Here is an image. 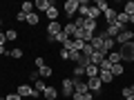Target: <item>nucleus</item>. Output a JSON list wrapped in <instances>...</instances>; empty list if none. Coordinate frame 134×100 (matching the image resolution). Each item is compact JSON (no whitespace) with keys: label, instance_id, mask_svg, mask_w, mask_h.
<instances>
[{"label":"nucleus","instance_id":"obj_19","mask_svg":"<svg viewBox=\"0 0 134 100\" xmlns=\"http://www.w3.org/2000/svg\"><path fill=\"white\" fill-rule=\"evenodd\" d=\"M98 78H100V82H112L114 80L112 71H100V69H98Z\"/></svg>","mask_w":134,"mask_h":100},{"label":"nucleus","instance_id":"obj_13","mask_svg":"<svg viewBox=\"0 0 134 100\" xmlns=\"http://www.w3.org/2000/svg\"><path fill=\"white\" fill-rule=\"evenodd\" d=\"M43 98H47V100H56V98H58V91L54 89V87H47V89L43 91Z\"/></svg>","mask_w":134,"mask_h":100},{"label":"nucleus","instance_id":"obj_37","mask_svg":"<svg viewBox=\"0 0 134 100\" xmlns=\"http://www.w3.org/2000/svg\"><path fill=\"white\" fill-rule=\"evenodd\" d=\"M121 96H123V98H127V96H132V91H130V87H123V89H121Z\"/></svg>","mask_w":134,"mask_h":100},{"label":"nucleus","instance_id":"obj_41","mask_svg":"<svg viewBox=\"0 0 134 100\" xmlns=\"http://www.w3.org/2000/svg\"><path fill=\"white\" fill-rule=\"evenodd\" d=\"M130 91H132V96H134V85H130Z\"/></svg>","mask_w":134,"mask_h":100},{"label":"nucleus","instance_id":"obj_34","mask_svg":"<svg viewBox=\"0 0 134 100\" xmlns=\"http://www.w3.org/2000/svg\"><path fill=\"white\" fill-rule=\"evenodd\" d=\"M16 20H18V22H25V20H27V14H23V11H18V14H16Z\"/></svg>","mask_w":134,"mask_h":100},{"label":"nucleus","instance_id":"obj_17","mask_svg":"<svg viewBox=\"0 0 134 100\" xmlns=\"http://www.w3.org/2000/svg\"><path fill=\"white\" fill-rule=\"evenodd\" d=\"M58 14H60V11H58L56 7H49V9H47V18H49V22H56V20H58Z\"/></svg>","mask_w":134,"mask_h":100},{"label":"nucleus","instance_id":"obj_44","mask_svg":"<svg viewBox=\"0 0 134 100\" xmlns=\"http://www.w3.org/2000/svg\"><path fill=\"white\" fill-rule=\"evenodd\" d=\"M0 27H2V18H0Z\"/></svg>","mask_w":134,"mask_h":100},{"label":"nucleus","instance_id":"obj_28","mask_svg":"<svg viewBox=\"0 0 134 100\" xmlns=\"http://www.w3.org/2000/svg\"><path fill=\"white\" fill-rule=\"evenodd\" d=\"M81 53H83V56H85V58H92V53H94V49H92V45L87 42L85 47H83V51H81Z\"/></svg>","mask_w":134,"mask_h":100},{"label":"nucleus","instance_id":"obj_27","mask_svg":"<svg viewBox=\"0 0 134 100\" xmlns=\"http://www.w3.org/2000/svg\"><path fill=\"white\" fill-rule=\"evenodd\" d=\"M20 11H23V14H31L34 5H31V2H23V5H20Z\"/></svg>","mask_w":134,"mask_h":100},{"label":"nucleus","instance_id":"obj_42","mask_svg":"<svg viewBox=\"0 0 134 100\" xmlns=\"http://www.w3.org/2000/svg\"><path fill=\"white\" fill-rule=\"evenodd\" d=\"M130 22H132V24H134V16H130Z\"/></svg>","mask_w":134,"mask_h":100},{"label":"nucleus","instance_id":"obj_9","mask_svg":"<svg viewBox=\"0 0 134 100\" xmlns=\"http://www.w3.org/2000/svg\"><path fill=\"white\" fill-rule=\"evenodd\" d=\"M58 33H63V24L58 22H49V27H47V36H58Z\"/></svg>","mask_w":134,"mask_h":100},{"label":"nucleus","instance_id":"obj_43","mask_svg":"<svg viewBox=\"0 0 134 100\" xmlns=\"http://www.w3.org/2000/svg\"><path fill=\"white\" fill-rule=\"evenodd\" d=\"M125 100H134V96H127V98H125Z\"/></svg>","mask_w":134,"mask_h":100},{"label":"nucleus","instance_id":"obj_31","mask_svg":"<svg viewBox=\"0 0 134 100\" xmlns=\"http://www.w3.org/2000/svg\"><path fill=\"white\" fill-rule=\"evenodd\" d=\"M81 76H85V69H83V67H74V78H81Z\"/></svg>","mask_w":134,"mask_h":100},{"label":"nucleus","instance_id":"obj_6","mask_svg":"<svg viewBox=\"0 0 134 100\" xmlns=\"http://www.w3.org/2000/svg\"><path fill=\"white\" fill-rule=\"evenodd\" d=\"M132 38H134V31H130V29H125V31H121V33L116 36L114 40H116L119 45H125V42H130Z\"/></svg>","mask_w":134,"mask_h":100},{"label":"nucleus","instance_id":"obj_47","mask_svg":"<svg viewBox=\"0 0 134 100\" xmlns=\"http://www.w3.org/2000/svg\"><path fill=\"white\" fill-rule=\"evenodd\" d=\"M132 31H134V29H132Z\"/></svg>","mask_w":134,"mask_h":100},{"label":"nucleus","instance_id":"obj_3","mask_svg":"<svg viewBox=\"0 0 134 100\" xmlns=\"http://www.w3.org/2000/svg\"><path fill=\"white\" fill-rule=\"evenodd\" d=\"M78 7H81V0H67L63 9H65V14H67V16H74V14L78 11Z\"/></svg>","mask_w":134,"mask_h":100},{"label":"nucleus","instance_id":"obj_39","mask_svg":"<svg viewBox=\"0 0 134 100\" xmlns=\"http://www.w3.org/2000/svg\"><path fill=\"white\" fill-rule=\"evenodd\" d=\"M5 42H7V36H5L2 31H0V45H5Z\"/></svg>","mask_w":134,"mask_h":100},{"label":"nucleus","instance_id":"obj_30","mask_svg":"<svg viewBox=\"0 0 134 100\" xmlns=\"http://www.w3.org/2000/svg\"><path fill=\"white\" fill-rule=\"evenodd\" d=\"M81 58H83L81 51H69V60H74L76 65H78V60H81Z\"/></svg>","mask_w":134,"mask_h":100},{"label":"nucleus","instance_id":"obj_5","mask_svg":"<svg viewBox=\"0 0 134 100\" xmlns=\"http://www.w3.org/2000/svg\"><path fill=\"white\" fill-rule=\"evenodd\" d=\"M49 7H56L52 0H36V2H34V9H36V14H38V11H45V14H47Z\"/></svg>","mask_w":134,"mask_h":100},{"label":"nucleus","instance_id":"obj_11","mask_svg":"<svg viewBox=\"0 0 134 100\" xmlns=\"http://www.w3.org/2000/svg\"><path fill=\"white\" fill-rule=\"evenodd\" d=\"M96 27H98V22H96V20H90V18H85V24H83V29H85V31H90V33H96Z\"/></svg>","mask_w":134,"mask_h":100},{"label":"nucleus","instance_id":"obj_40","mask_svg":"<svg viewBox=\"0 0 134 100\" xmlns=\"http://www.w3.org/2000/svg\"><path fill=\"white\" fill-rule=\"evenodd\" d=\"M7 53V49H5V45H0V56H5Z\"/></svg>","mask_w":134,"mask_h":100},{"label":"nucleus","instance_id":"obj_24","mask_svg":"<svg viewBox=\"0 0 134 100\" xmlns=\"http://www.w3.org/2000/svg\"><path fill=\"white\" fill-rule=\"evenodd\" d=\"M125 14H127V16H134V0H127V2H125Z\"/></svg>","mask_w":134,"mask_h":100},{"label":"nucleus","instance_id":"obj_26","mask_svg":"<svg viewBox=\"0 0 134 100\" xmlns=\"http://www.w3.org/2000/svg\"><path fill=\"white\" fill-rule=\"evenodd\" d=\"M34 89L38 91V93H43V91L47 89V85H45V80H43V78H40V80H36V87H34Z\"/></svg>","mask_w":134,"mask_h":100},{"label":"nucleus","instance_id":"obj_45","mask_svg":"<svg viewBox=\"0 0 134 100\" xmlns=\"http://www.w3.org/2000/svg\"><path fill=\"white\" fill-rule=\"evenodd\" d=\"M0 100H5V98H0Z\"/></svg>","mask_w":134,"mask_h":100},{"label":"nucleus","instance_id":"obj_46","mask_svg":"<svg viewBox=\"0 0 134 100\" xmlns=\"http://www.w3.org/2000/svg\"><path fill=\"white\" fill-rule=\"evenodd\" d=\"M0 98H2V96H0Z\"/></svg>","mask_w":134,"mask_h":100},{"label":"nucleus","instance_id":"obj_38","mask_svg":"<svg viewBox=\"0 0 134 100\" xmlns=\"http://www.w3.org/2000/svg\"><path fill=\"white\" fill-rule=\"evenodd\" d=\"M60 58L63 60H69V51H67V49H60Z\"/></svg>","mask_w":134,"mask_h":100},{"label":"nucleus","instance_id":"obj_29","mask_svg":"<svg viewBox=\"0 0 134 100\" xmlns=\"http://www.w3.org/2000/svg\"><path fill=\"white\" fill-rule=\"evenodd\" d=\"M5 36H7V42H9V40L18 38V31H16V29H9V31H5Z\"/></svg>","mask_w":134,"mask_h":100},{"label":"nucleus","instance_id":"obj_36","mask_svg":"<svg viewBox=\"0 0 134 100\" xmlns=\"http://www.w3.org/2000/svg\"><path fill=\"white\" fill-rule=\"evenodd\" d=\"M34 65L38 67V69H40V67H45V58H36V60H34Z\"/></svg>","mask_w":134,"mask_h":100},{"label":"nucleus","instance_id":"obj_21","mask_svg":"<svg viewBox=\"0 0 134 100\" xmlns=\"http://www.w3.org/2000/svg\"><path fill=\"white\" fill-rule=\"evenodd\" d=\"M72 98L74 100H94V96H92V91H87V93H74Z\"/></svg>","mask_w":134,"mask_h":100},{"label":"nucleus","instance_id":"obj_4","mask_svg":"<svg viewBox=\"0 0 134 100\" xmlns=\"http://www.w3.org/2000/svg\"><path fill=\"white\" fill-rule=\"evenodd\" d=\"M72 82H74V93H87V82L85 80H81V78H72Z\"/></svg>","mask_w":134,"mask_h":100},{"label":"nucleus","instance_id":"obj_14","mask_svg":"<svg viewBox=\"0 0 134 100\" xmlns=\"http://www.w3.org/2000/svg\"><path fill=\"white\" fill-rule=\"evenodd\" d=\"M116 16H119V11H116V9H112V7H110V9L105 11V20H107V24L116 22Z\"/></svg>","mask_w":134,"mask_h":100},{"label":"nucleus","instance_id":"obj_35","mask_svg":"<svg viewBox=\"0 0 134 100\" xmlns=\"http://www.w3.org/2000/svg\"><path fill=\"white\" fill-rule=\"evenodd\" d=\"M5 100H23V98H20V96H18V91H16V93H9V96H5Z\"/></svg>","mask_w":134,"mask_h":100},{"label":"nucleus","instance_id":"obj_18","mask_svg":"<svg viewBox=\"0 0 134 100\" xmlns=\"http://www.w3.org/2000/svg\"><path fill=\"white\" fill-rule=\"evenodd\" d=\"M38 20H40V16L36 14V11H31V14H27V20H25V22L34 27V24H38Z\"/></svg>","mask_w":134,"mask_h":100},{"label":"nucleus","instance_id":"obj_7","mask_svg":"<svg viewBox=\"0 0 134 100\" xmlns=\"http://www.w3.org/2000/svg\"><path fill=\"white\" fill-rule=\"evenodd\" d=\"M100 87H103V82H100V78H87V89L92 91V93H96V91H100Z\"/></svg>","mask_w":134,"mask_h":100},{"label":"nucleus","instance_id":"obj_25","mask_svg":"<svg viewBox=\"0 0 134 100\" xmlns=\"http://www.w3.org/2000/svg\"><path fill=\"white\" fill-rule=\"evenodd\" d=\"M94 7H98V11H100V14H105V11H107V9H110V5H107L105 0H98V2H96V5H94Z\"/></svg>","mask_w":134,"mask_h":100},{"label":"nucleus","instance_id":"obj_23","mask_svg":"<svg viewBox=\"0 0 134 100\" xmlns=\"http://www.w3.org/2000/svg\"><path fill=\"white\" fill-rule=\"evenodd\" d=\"M107 60H110L112 65H116V62H121V56H119V51H110V53H107Z\"/></svg>","mask_w":134,"mask_h":100},{"label":"nucleus","instance_id":"obj_1","mask_svg":"<svg viewBox=\"0 0 134 100\" xmlns=\"http://www.w3.org/2000/svg\"><path fill=\"white\" fill-rule=\"evenodd\" d=\"M119 56H121V60H125V62H134V42L132 40L125 42V45H121Z\"/></svg>","mask_w":134,"mask_h":100},{"label":"nucleus","instance_id":"obj_15","mask_svg":"<svg viewBox=\"0 0 134 100\" xmlns=\"http://www.w3.org/2000/svg\"><path fill=\"white\" fill-rule=\"evenodd\" d=\"M85 76L87 78H96V76H98V67H96V65H87L85 67Z\"/></svg>","mask_w":134,"mask_h":100},{"label":"nucleus","instance_id":"obj_8","mask_svg":"<svg viewBox=\"0 0 134 100\" xmlns=\"http://www.w3.org/2000/svg\"><path fill=\"white\" fill-rule=\"evenodd\" d=\"M63 96H67V98H72V96H74V82H72V78H65V80H63Z\"/></svg>","mask_w":134,"mask_h":100},{"label":"nucleus","instance_id":"obj_16","mask_svg":"<svg viewBox=\"0 0 134 100\" xmlns=\"http://www.w3.org/2000/svg\"><path fill=\"white\" fill-rule=\"evenodd\" d=\"M98 16H100L98 7H87V16H85V18H90V20H96Z\"/></svg>","mask_w":134,"mask_h":100},{"label":"nucleus","instance_id":"obj_20","mask_svg":"<svg viewBox=\"0 0 134 100\" xmlns=\"http://www.w3.org/2000/svg\"><path fill=\"white\" fill-rule=\"evenodd\" d=\"M112 76L114 78H119V76H123V65H121V62H116V65H112Z\"/></svg>","mask_w":134,"mask_h":100},{"label":"nucleus","instance_id":"obj_32","mask_svg":"<svg viewBox=\"0 0 134 100\" xmlns=\"http://www.w3.org/2000/svg\"><path fill=\"white\" fill-rule=\"evenodd\" d=\"M9 56H11V58H23V49H18V47H16V49H11V51H9Z\"/></svg>","mask_w":134,"mask_h":100},{"label":"nucleus","instance_id":"obj_22","mask_svg":"<svg viewBox=\"0 0 134 100\" xmlns=\"http://www.w3.org/2000/svg\"><path fill=\"white\" fill-rule=\"evenodd\" d=\"M38 76L40 78H49V76H52V67H47V65L40 67V69H38Z\"/></svg>","mask_w":134,"mask_h":100},{"label":"nucleus","instance_id":"obj_10","mask_svg":"<svg viewBox=\"0 0 134 100\" xmlns=\"http://www.w3.org/2000/svg\"><path fill=\"white\" fill-rule=\"evenodd\" d=\"M105 53H100V51H94V53H92V58H90V62H92V65H96V67H100V62H103V60H105Z\"/></svg>","mask_w":134,"mask_h":100},{"label":"nucleus","instance_id":"obj_2","mask_svg":"<svg viewBox=\"0 0 134 100\" xmlns=\"http://www.w3.org/2000/svg\"><path fill=\"white\" fill-rule=\"evenodd\" d=\"M18 96H20V98H25V96H31V98H38V91H36V89H31V85H20L18 87Z\"/></svg>","mask_w":134,"mask_h":100},{"label":"nucleus","instance_id":"obj_33","mask_svg":"<svg viewBox=\"0 0 134 100\" xmlns=\"http://www.w3.org/2000/svg\"><path fill=\"white\" fill-rule=\"evenodd\" d=\"M67 38H69V36H65V33H58L54 42H60V45H65V42H67Z\"/></svg>","mask_w":134,"mask_h":100},{"label":"nucleus","instance_id":"obj_12","mask_svg":"<svg viewBox=\"0 0 134 100\" xmlns=\"http://www.w3.org/2000/svg\"><path fill=\"white\" fill-rule=\"evenodd\" d=\"M114 45H116V40H114V38H105V40H103V51H105V53L114 51Z\"/></svg>","mask_w":134,"mask_h":100}]
</instances>
